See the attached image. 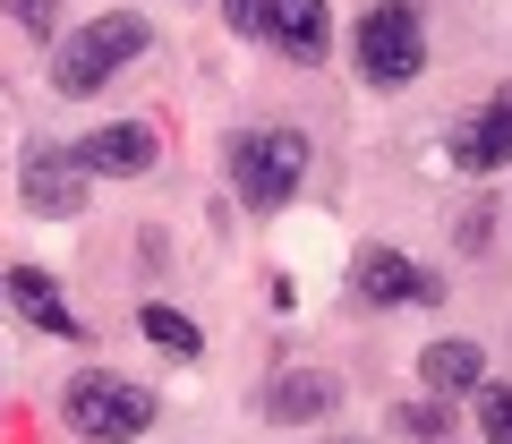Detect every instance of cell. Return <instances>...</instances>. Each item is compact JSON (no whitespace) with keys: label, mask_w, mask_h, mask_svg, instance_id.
Wrapping results in <instances>:
<instances>
[{"label":"cell","mask_w":512,"mask_h":444,"mask_svg":"<svg viewBox=\"0 0 512 444\" xmlns=\"http://www.w3.org/2000/svg\"><path fill=\"white\" fill-rule=\"evenodd\" d=\"M402 427H410L419 444H453V402H410Z\"/></svg>","instance_id":"cell-15"},{"label":"cell","mask_w":512,"mask_h":444,"mask_svg":"<svg viewBox=\"0 0 512 444\" xmlns=\"http://www.w3.org/2000/svg\"><path fill=\"white\" fill-rule=\"evenodd\" d=\"M478 436L512 444V385H478Z\"/></svg>","instance_id":"cell-14"},{"label":"cell","mask_w":512,"mask_h":444,"mask_svg":"<svg viewBox=\"0 0 512 444\" xmlns=\"http://www.w3.org/2000/svg\"><path fill=\"white\" fill-rule=\"evenodd\" d=\"M265 43H274L282 60H299V69H316V60L333 52L325 0H265Z\"/></svg>","instance_id":"cell-8"},{"label":"cell","mask_w":512,"mask_h":444,"mask_svg":"<svg viewBox=\"0 0 512 444\" xmlns=\"http://www.w3.org/2000/svg\"><path fill=\"white\" fill-rule=\"evenodd\" d=\"M222 26L231 35H265V0H222Z\"/></svg>","instance_id":"cell-16"},{"label":"cell","mask_w":512,"mask_h":444,"mask_svg":"<svg viewBox=\"0 0 512 444\" xmlns=\"http://www.w3.org/2000/svg\"><path fill=\"white\" fill-rule=\"evenodd\" d=\"M137 325H146V342H154V351H171V359H197V351H205V333H197V316L163 308V299H154V308L137 316Z\"/></svg>","instance_id":"cell-13"},{"label":"cell","mask_w":512,"mask_h":444,"mask_svg":"<svg viewBox=\"0 0 512 444\" xmlns=\"http://www.w3.org/2000/svg\"><path fill=\"white\" fill-rule=\"evenodd\" d=\"M154 154H163V137H154L146 120H111V129L77 137V163H86V180H146Z\"/></svg>","instance_id":"cell-6"},{"label":"cell","mask_w":512,"mask_h":444,"mask_svg":"<svg viewBox=\"0 0 512 444\" xmlns=\"http://www.w3.org/2000/svg\"><path fill=\"white\" fill-rule=\"evenodd\" d=\"M231 180H239V197H248L256 214L291 205L299 180H308V137H299V129H256V137H239V146H231Z\"/></svg>","instance_id":"cell-4"},{"label":"cell","mask_w":512,"mask_h":444,"mask_svg":"<svg viewBox=\"0 0 512 444\" xmlns=\"http://www.w3.org/2000/svg\"><path fill=\"white\" fill-rule=\"evenodd\" d=\"M0 291H9V308H18L26 325H43V333H69V342H86V325L69 316V299H60V282H52V274H35V265H26V274H0Z\"/></svg>","instance_id":"cell-10"},{"label":"cell","mask_w":512,"mask_h":444,"mask_svg":"<svg viewBox=\"0 0 512 444\" xmlns=\"http://www.w3.org/2000/svg\"><path fill=\"white\" fill-rule=\"evenodd\" d=\"M146 43H154V26L137 18V9H103L94 26H77V35L60 43V60H52V86H60V94H103L111 77L128 69V60L146 52Z\"/></svg>","instance_id":"cell-1"},{"label":"cell","mask_w":512,"mask_h":444,"mask_svg":"<svg viewBox=\"0 0 512 444\" xmlns=\"http://www.w3.org/2000/svg\"><path fill=\"white\" fill-rule=\"evenodd\" d=\"M333 402H342V385H333L325 368H291V376H274V393H265V419L308 427V419H325Z\"/></svg>","instance_id":"cell-11"},{"label":"cell","mask_w":512,"mask_h":444,"mask_svg":"<svg viewBox=\"0 0 512 444\" xmlns=\"http://www.w3.org/2000/svg\"><path fill=\"white\" fill-rule=\"evenodd\" d=\"M419 376H427V393H444V402H453V393H478V376H487V351H478V342H427L419 351Z\"/></svg>","instance_id":"cell-12"},{"label":"cell","mask_w":512,"mask_h":444,"mask_svg":"<svg viewBox=\"0 0 512 444\" xmlns=\"http://www.w3.org/2000/svg\"><path fill=\"white\" fill-rule=\"evenodd\" d=\"M444 154H453L461 171H504V163H512V86L495 94V103H478L470 120H453Z\"/></svg>","instance_id":"cell-7"},{"label":"cell","mask_w":512,"mask_h":444,"mask_svg":"<svg viewBox=\"0 0 512 444\" xmlns=\"http://www.w3.org/2000/svg\"><path fill=\"white\" fill-rule=\"evenodd\" d=\"M52 9H60V0H9V18H18L26 35H52Z\"/></svg>","instance_id":"cell-17"},{"label":"cell","mask_w":512,"mask_h":444,"mask_svg":"<svg viewBox=\"0 0 512 444\" xmlns=\"http://www.w3.org/2000/svg\"><path fill=\"white\" fill-rule=\"evenodd\" d=\"M359 299H376V308L427 299V308H436V299H444V282H436V274H419V265H410L402 248H367V257H359Z\"/></svg>","instance_id":"cell-9"},{"label":"cell","mask_w":512,"mask_h":444,"mask_svg":"<svg viewBox=\"0 0 512 444\" xmlns=\"http://www.w3.org/2000/svg\"><path fill=\"white\" fill-rule=\"evenodd\" d=\"M18 188H26V205H35V214H52V222L86 214V163H77V146H26Z\"/></svg>","instance_id":"cell-5"},{"label":"cell","mask_w":512,"mask_h":444,"mask_svg":"<svg viewBox=\"0 0 512 444\" xmlns=\"http://www.w3.org/2000/svg\"><path fill=\"white\" fill-rule=\"evenodd\" d=\"M60 410H69V427H77L86 444H128V436H146V427L163 419V402H154L146 385H128V376H111V368L69 376Z\"/></svg>","instance_id":"cell-2"},{"label":"cell","mask_w":512,"mask_h":444,"mask_svg":"<svg viewBox=\"0 0 512 444\" xmlns=\"http://www.w3.org/2000/svg\"><path fill=\"white\" fill-rule=\"evenodd\" d=\"M350 52H359V77L367 86H410V77L427 69V26H419V9L410 0H376L359 18V35H350Z\"/></svg>","instance_id":"cell-3"}]
</instances>
